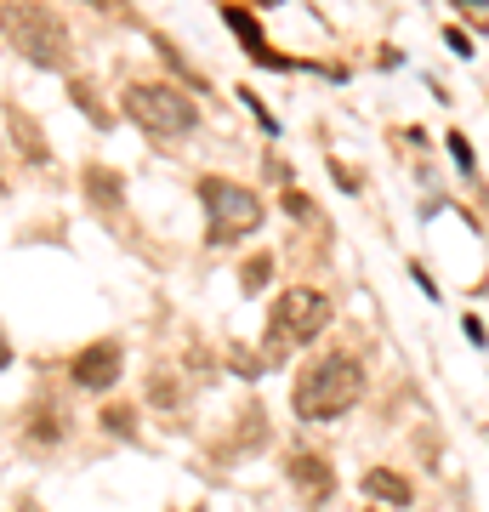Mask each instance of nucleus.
<instances>
[{"label": "nucleus", "mask_w": 489, "mask_h": 512, "mask_svg": "<svg viewBox=\"0 0 489 512\" xmlns=\"http://www.w3.org/2000/svg\"><path fill=\"white\" fill-rule=\"evenodd\" d=\"M359 399H364V370L347 353H325L319 365H308L296 376V393H290V404H296L302 421H336Z\"/></svg>", "instance_id": "nucleus-1"}, {"label": "nucleus", "mask_w": 489, "mask_h": 512, "mask_svg": "<svg viewBox=\"0 0 489 512\" xmlns=\"http://www.w3.org/2000/svg\"><path fill=\"white\" fill-rule=\"evenodd\" d=\"M126 120H137L148 137H188L200 109H194V97H182L165 80H137V86H126Z\"/></svg>", "instance_id": "nucleus-2"}, {"label": "nucleus", "mask_w": 489, "mask_h": 512, "mask_svg": "<svg viewBox=\"0 0 489 512\" xmlns=\"http://www.w3.org/2000/svg\"><path fill=\"white\" fill-rule=\"evenodd\" d=\"M6 40L40 69H69V29L46 6H6Z\"/></svg>", "instance_id": "nucleus-3"}, {"label": "nucleus", "mask_w": 489, "mask_h": 512, "mask_svg": "<svg viewBox=\"0 0 489 512\" xmlns=\"http://www.w3.org/2000/svg\"><path fill=\"white\" fill-rule=\"evenodd\" d=\"M200 205L211 217V239H239L262 228V205L251 188L228 183V177H200Z\"/></svg>", "instance_id": "nucleus-4"}, {"label": "nucleus", "mask_w": 489, "mask_h": 512, "mask_svg": "<svg viewBox=\"0 0 489 512\" xmlns=\"http://www.w3.org/2000/svg\"><path fill=\"white\" fill-rule=\"evenodd\" d=\"M325 325H330L325 291H308V285H296V291H285L279 302H273L268 342H273V348H302V342H313V336H319Z\"/></svg>", "instance_id": "nucleus-5"}, {"label": "nucleus", "mask_w": 489, "mask_h": 512, "mask_svg": "<svg viewBox=\"0 0 489 512\" xmlns=\"http://www.w3.org/2000/svg\"><path fill=\"white\" fill-rule=\"evenodd\" d=\"M120 365H126V353L114 348V342H91L80 359H74V387H86V393H109L120 382Z\"/></svg>", "instance_id": "nucleus-6"}, {"label": "nucleus", "mask_w": 489, "mask_h": 512, "mask_svg": "<svg viewBox=\"0 0 489 512\" xmlns=\"http://www.w3.org/2000/svg\"><path fill=\"white\" fill-rule=\"evenodd\" d=\"M222 23L234 29V35H239V46H245V52H251L256 63H268V69H296L290 57L268 52V40H262V23H256L251 12H245V6H222Z\"/></svg>", "instance_id": "nucleus-7"}, {"label": "nucleus", "mask_w": 489, "mask_h": 512, "mask_svg": "<svg viewBox=\"0 0 489 512\" xmlns=\"http://www.w3.org/2000/svg\"><path fill=\"white\" fill-rule=\"evenodd\" d=\"M290 484H296V490H302L313 507H319L336 478H330V461H319V456H290Z\"/></svg>", "instance_id": "nucleus-8"}, {"label": "nucleus", "mask_w": 489, "mask_h": 512, "mask_svg": "<svg viewBox=\"0 0 489 512\" xmlns=\"http://www.w3.org/2000/svg\"><path fill=\"white\" fill-rule=\"evenodd\" d=\"M86 194L97 211H120V200H126V188H120V177L109 165H86Z\"/></svg>", "instance_id": "nucleus-9"}, {"label": "nucleus", "mask_w": 489, "mask_h": 512, "mask_svg": "<svg viewBox=\"0 0 489 512\" xmlns=\"http://www.w3.org/2000/svg\"><path fill=\"white\" fill-rule=\"evenodd\" d=\"M364 495H376V501H393V507H404V501H410V484H404L399 473H387V467H370V473H364Z\"/></svg>", "instance_id": "nucleus-10"}, {"label": "nucleus", "mask_w": 489, "mask_h": 512, "mask_svg": "<svg viewBox=\"0 0 489 512\" xmlns=\"http://www.w3.org/2000/svg\"><path fill=\"white\" fill-rule=\"evenodd\" d=\"M69 97H74V103H80V109H86V120H91V126H114V114L103 109V97L91 92L86 80H69Z\"/></svg>", "instance_id": "nucleus-11"}, {"label": "nucleus", "mask_w": 489, "mask_h": 512, "mask_svg": "<svg viewBox=\"0 0 489 512\" xmlns=\"http://www.w3.org/2000/svg\"><path fill=\"white\" fill-rule=\"evenodd\" d=\"M6 120H12V143H23L35 160H46V143H40V131L29 126V114H18V109H6Z\"/></svg>", "instance_id": "nucleus-12"}, {"label": "nucleus", "mask_w": 489, "mask_h": 512, "mask_svg": "<svg viewBox=\"0 0 489 512\" xmlns=\"http://www.w3.org/2000/svg\"><path fill=\"white\" fill-rule=\"evenodd\" d=\"M268 274H273V262H268V256H256V262H245V274H239V279H245V291H262Z\"/></svg>", "instance_id": "nucleus-13"}, {"label": "nucleus", "mask_w": 489, "mask_h": 512, "mask_svg": "<svg viewBox=\"0 0 489 512\" xmlns=\"http://www.w3.org/2000/svg\"><path fill=\"white\" fill-rule=\"evenodd\" d=\"M285 211L296 222H313V200H308V194H296V188H285Z\"/></svg>", "instance_id": "nucleus-14"}, {"label": "nucleus", "mask_w": 489, "mask_h": 512, "mask_svg": "<svg viewBox=\"0 0 489 512\" xmlns=\"http://www.w3.org/2000/svg\"><path fill=\"white\" fill-rule=\"evenodd\" d=\"M450 160L461 165V171H478V165H472V143L461 137V131H450Z\"/></svg>", "instance_id": "nucleus-15"}, {"label": "nucleus", "mask_w": 489, "mask_h": 512, "mask_svg": "<svg viewBox=\"0 0 489 512\" xmlns=\"http://www.w3.org/2000/svg\"><path fill=\"white\" fill-rule=\"evenodd\" d=\"M239 97H245V109L256 114V126H262V131H279V120H268V109H262V97H256L251 86H245V92H239Z\"/></svg>", "instance_id": "nucleus-16"}, {"label": "nucleus", "mask_w": 489, "mask_h": 512, "mask_svg": "<svg viewBox=\"0 0 489 512\" xmlns=\"http://www.w3.org/2000/svg\"><path fill=\"white\" fill-rule=\"evenodd\" d=\"M103 427H109V433H131V427H137V421H131V410H103Z\"/></svg>", "instance_id": "nucleus-17"}, {"label": "nucleus", "mask_w": 489, "mask_h": 512, "mask_svg": "<svg viewBox=\"0 0 489 512\" xmlns=\"http://www.w3.org/2000/svg\"><path fill=\"white\" fill-rule=\"evenodd\" d=\"M444 40H450V52H461V57H472V40H467V35H461V29H450V35H444Z\"/></svg>", "instance_id": "nucleus-18"}, {"label": "nucleus", "mask_w": 489, "mask_h": 512, "mask_svg": "<svg viewBox=\"0 0 489 512\" xmlns=\"http://www.w3.org/2000/svg\"><path fill=\"white\" fill-rule=\"evenodd\" d=\"M461 12H489V0H455Z\"/></svg>", "instance_id": "nucleus-19"}, {"label": "nucleus", "mask_w": 489, "mask_h": 512, "mask_svg": "<svg viewBox=\"0 0 489 512\" xmlns=\"http://www.w3.org/2000/svg\"><path fill=\"white\" fill-rule=\"evenodd\" d=\"M91 6H114V0H91Z\"/></svg>", "instance_id": "nucleus-20"}, {"label": "nucleus", "mask_w": 489, "mask_h": 512, "mask_svg": "<svg viewBox=\"0 0 489 512\" xmlns=\"http://www.w3.org/2000/svg\"><path fill=\"white\" fill-rule=\"evenodd\" d=\"M262 6H279V0H262Z\"/></svg>", "instance_id": "nucleus-21"}]
</instances>
